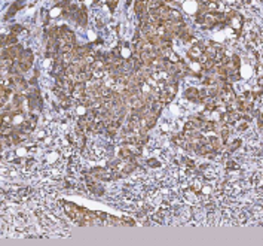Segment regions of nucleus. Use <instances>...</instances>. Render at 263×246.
Masks as SVG:
<instances>
[{"label": "nucleus", "instance_id": "f257e3e1", "mask_svg": "<svg viewBox=\"0 0 263 246\" xmlns=\"http://www.w3.org/2000/svg\"><path fill=\"white\" fill-rule=\"evenodd\" d=\"M186 97L190 99L192 102H199L201 97H199V89L198 88H187L186 89Z\"/></svg>", "mask_w": 263, "mask_h": 246}, {"label": "nucleus", "instance_id": "f03ea898", "mask_svg": "<svg viewBox=\"0 0 263 246\" xmlns=\"http://www.w3.org/2000/svg\"><path fill=\"white\" fill-rule=\"evenodd\" d=\"M134 11H135L137 15H144L147 12V2H135Z\"/></svg>", "mask_w": 263, "mask_h": 246}, {"label": "nucleus", "instance_id": "7ed1b4c3", "mask_svg": "<svg viewBox=\"0 0 263 246\" xmlns=\"http://www.w3.org/2000/svg\"><path fill=\"white\" fill-rule=\"evenodd\" d=\"M12 118H14V114L12 112H8V110H3L2 112V125L3 127H9L12 124Z\"/></svg>", "mask_w": 263, "mask_h": 246}, {"label": "nucleus", "instance_id": "20e7f679", "mask_svg": "<svg viewBox=\"0 0 263 246\" xmlns=\"http://www.w3.org/2000/svg\"><path fill=\"white\" fill-rule=\"evenodd\" d=\"M201 54H202V49L198 46V45H193L192 48L189 49V58H192V60H199V57H201Z\"/></svg>", "mask_w": 263, "mask_h": 246}, {"label": "nucleus", "instance_id": "39448f33", "mask_svg": "<svg viewBox=\"0 0 263 246\" xmlns=\"http://www.w3.org/2000/svg\"><path fill=\"white\" fill-rule=\"evenodd\" d=\"M163 104H165V103H162L161 100H155V102H153V103L150 104V110H152L153 114H155V115L158 117V115L161 114V110H162Z\"/></svg>", "mask_w": 263, "mask_h": 246}, {"label": "nucleus", "instance_id": "423d86ee", "mask_svg": "<svg viewBox=\"0 0 263 246\" xmlns=\"http://www.w3.org/2000/svg\"><path fill=\"white\" fill-rule=\"evenodd\" d=\"M77 210H79V207L75 206V205H65V212H67V215L70 218H76V212Z\"/></svg>", "mask_w": 263, "mask_h": 246}, {"label": "nucleus", "instance_id": "0eeeda50", "mask_svg": "<svg viewBox=\"0 0 263 246\" xmlns=\"http://www.w3.org/2000/svg\"><path fill=\"white\" fill-rule=\"evenodd\" d=\"M210 145L213 146L214 151H219L222 148V139L220 137H211L210 139Z\"/></svg>", "mask_w": 263, "mask_h": 246}, {"label": "nucleus", "instance_id": "6e6552de", "mask_svg": "<svg viewBox=\"0 0 263 246\" xmlns=\"http://www.w3.org/2000/svg\"><path fill=\"white\" fill-rule=\"evenodd\" d=\"M147 142H149V137L146 134H138V136H135V145H138V146L146 145Z\"/></svg>", "mask_w": 263, "mask_h": 246}, {"label": "nucleus", "instance_id": "1a4fd4ad", "mask_svg": "<svg viewBox=\"0 0 263 246\" xmlns=\"http://www.w3.org/2000/svg\"><path fill=\"white\" fill-rule=\"evenodd\" d=\"M110 94H112V89L107 88L106 85H101L98 88V96H101V97H110Z\"/></svg>", "mask_w": 263, "mask_h": 246}, {"label": "nucleus", "instance_id": "9d476101", "mask_svg": "<svg viewBox=\"0 0 263 246\" xmlns=\"http://www.w3.org/2000/svg\"><path fill=\"white\" fill-rule=\"evenodd\" d=\"M14 67V60H11V58H3L2 60V69L3 70H9V69H12Z\"/></svg>", "mask_w": 263, "mask_h": 246}, {"label": "nucleus", "instance_id": "9b49d317", "mask_svg": "<svg viewBox=\"0 0 263 246\" xmlns=\"http://www.w3.org/2000/svg\"><path fill=\"white\" fill-rule=\"evenodd\" d=\"M214 64H216V61H214L213 58H208L205 63H202V69H204V70H211L213 67H214Z\"/></svg>", "mask_w": 263, "mask_h": 246}, {"label": "nucleus", "instance_id": "f8f14e48", "mask_svg": "<svg viewBox=\"0 0 263 246\" xmlns=\"http://www.w3.org/2000/svg\"><path fill=\"white\" fill-rule=\"evenodd\" d=\"M132 155V152H131V149L129 148H127V146H124L122 149H121V157L122 158H125V160H128L129 157Z\"/></svg>", "mask_w": 263, "mask_h": 246}, {"label": "nucleus", "instance_id": "ddd939ff", "mask_svg": "<svg viewBox=\"0 0 263 246\" xmlns=\"http://www.w3.org/2000/svg\"><path fill=\"white\" fill-rule=\"evenodd\" d=\"M5 45H8V46L16 45V36H15V34H9V36H6V43H5Z\"/></svg>", "mask_w": 263, "mask_h": 246}, {"label": "nucleus", "instance_id": "4468645a", "mask_svg": "<svg viewBox=\"0 0 263 246\" xmlns=\"http://www.w3.org/2000/svg\"><path fill=\"white\" fill-rule=\"evenodd\" d=\"M216 107H217V104H216V99H214V100L210 99L208 102H205V109H207V110H214Z\"/></svg>", "mask_w": 263, "mask_h": 246}, {"label": "nucleus", "instance_id": "2eb2a0df", "mask_svg": "<svg viewBox=\"0 0 263 246\" xmlns=\"http://www.w3.org/2000/svg\"><path fill=\"white\" fill-rule=\"evenodd\" d=\"M216 122H211V121H207V122H204V130L205 131H213V130H216Z\"/></svg>", "mask_w": 263, "mask_h": 246}, {"label": "nucleus", "instance_id": "dca6fc26", "mask_svg": "<svg viewBox=\"0 0 263 246\" xmlns=\"http://www.w3.org/2000/svg\"><path fill=\"white\" fill-rule=\"evenodd\" d=\"M230 63L233 64L235 69H238V67H240V57H238L236 54H233V55H232V58H230Z\"/></svg>", "mask_w": 263, "mask_h": 246}, {"label": "nucleus", "instance_id": "f3484780", "mask_svg": "<svg viewBox=\"0 0 263 246\" xmlns=\"http://www.w3.org/2000/svg\"><path fill=\"white\" fill-rule=\"evenodd\" d=\"M229 133H230V131H229L227 127H222V131H220V136H222V137H220V139H222V140H223V139H227Z\"/></svg>", "mask_w": 263, "mask_h": 246}, {"label": "nucleus", "instance_id": "a211bd4d", "mask_svg": "<svg viewBox=\"0 0 263 246\" xmlns=\"http://www.w3.org/2000/svg\"><path fill=\"white\" fill-rule=\"evenodd\" d=\"M129 149H131V152H132L134 155H141V146H138V145H132Z\"/></svg>", "mask_w": 263, "mask_h": 246}, {"label": "nucleus", "instance_id": "6ab92c4d", "mask_svg": "<svg viewBox=\"0 0 263 246\" xmlns=\"http://www.w3.org/2000/svg\"><path fill=\"white\" fill-rule=\"evenodd\" d=\"M240 166H238L235 161H232V160H229L227 163H226V169H238Z\"/></svg>", "mask_w": 263, "mask_h": 246}, {"label": "nucleus", "instance_id": "aec40b11", "mask_svg": "<svg viewBox=\"0 0 263 246\" xmlns=\"http://www.w3.org/2000/svg\"><path fill=\"white\" fill-rule=\"evenodd\" d=\"M251 179H253V182H254L256 185H260V173H259V172H257V173H254Z\"/></svg>", "mask_w": 263, "mask_h": 246}, {"label": "nucleus", "instance_id": "412c9836", "mask_svg": "<svg viewBox=\"0 0 263 246\" xmlns=\"http://www.w3.org/2000/svg\"><path fill=\"white\" fill-rule=\"evenodd\" d=\"M147 164H149V166H152V167H159V166H161V163H159V161H156L155 158L147 160Z\"/></svg>", "mask_w": 263, "mask_h": 246}, {"label": "nucleus", "instance_id": "4be33fe9", "mask_svg": "<svg viewBox=\"0 0 263 246\" xmlns=\"http://www.w3.org/2000/svg\"><path fill=\"white\" fill-rule=\"evenodd\" d=\"M134 169H135V164H134V163H129V164H128V166H127V167L124 169V172H125V173L128 174V173H131V172H132Z\"/></svg>", "mask_w": 263, "mask_h": 246}, {"label": "nucleus", "instance_id": "5701e85b", "mask_svg": "<svg viewBox=\"0 0 263 246\" xmlns=\"http://www.w3.org/2000/svg\"><path fill=\"white\" fill-rule=\"evenodd\" d=\"M19 31H22V27L16 24V26H14V27H12V31H11V34H15V36H16V33H19Z\"/></svg>", "mask_w": 263, "mask_h": 246}, {"label": "nucleus", "instance_id": "b1692460", "mask_svg": "<svg viewBox=\"0 0 263 246\" xmlns=\"http://www.w3.org/2000/svg\"><path fill=\"white\" fill-rule=\"evenodd\" d=\"M248 39H250V42H257V34L254 31H250L248 33Z\"/></svg>", "mask_w": 263, "mask_h": 246}, {"label": "nucleus", "instance_id": "393cba45", "mask_svg": "<svg viewBox=\"0 0 263 246\" xmlns=\"http://www.w3.org/2000/svg\"><path fill=\"white\" fill-rule=\"evenodd\" d=\"M247 128H248V122H241L240 125H238V130L240 131H245Z\"/></svg>", "mask_w": 263, "mask_h": 246}, {"label": "nucleus", "instance_id": "a878e982", "mask_svg": "<svg viewBox=\"0 0 263 246\" xmlns=\"http://www.w3.org/2000/svg\"><path fill=\"white\" fill-rule=\"evenodd\" d=\"M184 163H186L189 167H192V169L195 167V161H193V160H190V158H184Z\"/></svg>", "mask_w": 263, "mask_h": 246}, {"label": "nucleus", "instance_id": "bb28decb", "mask_svg": "<svg viewBox=\"0 0 263 246\" xmlns=\"http://www.w3.org/2000/svg\"><path fill=\"white\" fill-rule=\"evenodd\" d=\"M107 5H109L110 11L113 12V11H114V8H116V5H117V2H107Z\"/></svg>", "mask_w": 263, "mask_h": 246}]
</instances>
